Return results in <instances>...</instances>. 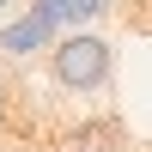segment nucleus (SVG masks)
<instances>
[{
  "label": "nucleus",
  "instance_id": "obj_3",
  "mask_svg": "<svg viewBox=\"0 0 152 152\" xmlns=\"http://www.w3.org/2000/svg\"><path fill=\"white\" fill-rule=\"evenodd\" d=\"M110 0H43V18H91V12H104Z\"/></svg>",
  "mask_w": 152,
  "mask_h": 152
},
{
  "label": "nucleus",
  "instance_id": "obj_2",
  "mask_svg": "<svg viewBox=\"0 0 152 152\" xmlns=\"http://www.w3.org/2000/svg\"><path fill=\"white\" fill-rule=\"evenodd\" d=\"M67 152H128V134L122 122H85L67 134Z\"/></svg>",
  "mask_w": 152,
  "mask_h": 152
},
{
  "label": "nucleus",
  "instance_id": "obj_4",
  "mask_svg": "<svg viewBox=\"0 0 152 152\" xmlns=\"http://www.w3.org/2000/svg\"><path fill=\"white\" fill-rule=\"evenodd\" d=\"M0 6H12V0H0Z\"/></svg>",
  "mask_w": 152,
  "mask_h": 152
},
{
  "label": "nucleus",
  "instance_id": "obj_1",
  "mask_svg": "<svg viewBox=\"0 0 152 152\" xmlns=\"http://www.w3.org/2000/svg\"><path fill=\"white\" fill-rule=\"evenodd\" d=\"M49 73H55V85H67V91H97V85L110 79V43L91 31H73L55 43V55H49Z\"/></svg>",
  "mask_w": 152,
  "mask_h": 152
}]
</instances>
